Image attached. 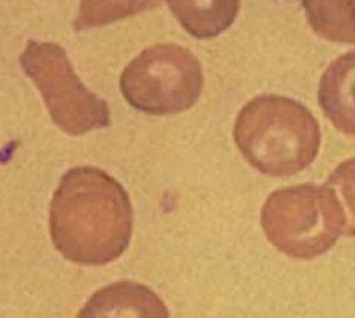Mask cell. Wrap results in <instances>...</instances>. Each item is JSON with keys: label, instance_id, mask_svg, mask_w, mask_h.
<instances>
[{"label": "cell", "instance_id": "6", "mask_svg": "<svg viewBox=\"0 0 355 318\" xmlns=\"http://www.w3.org/2000/svg\"><path fill=\"white\" fill-rule=\"evenodd\" d=\"M77 318H170V312L152 288L119 281L93 294Z\"/></svg>", "mask_w": 355, "mask_h": 318}, {"label": "cell", "instance_id": "7", "mask_svg": "<svg viewBox=\"0 0 355 318\" xmlns=\"http://www.w3.org/2000/svg\"><path fill=\"white\" fill-rule=\"evenodd\" d=\"M318 102L334 128L355 137V50L329 65L318 87Z\"/></svg>", "mask_w": 355, "mask_h": 318}, {"label": "cell", "instance_id": "11", "mask_svg": "<svg viewBox=\"0 0 355 318\" xmlns=\"http://www.w3.org/2000/svg\"><path fill=\"white\" fill-rule=\"evenodd\" d=\"M343 213V235L355 237V156L334 168L327 179Z\"/></svg>", "mask_w": 355, "mask_h": 318}, {"label": "cell", "instance_id": "5", "mask_svg": "<svg viewBox=\"0 0 355 318\" xmlns=\"http://www.w3.org/2000/svg\"><path fill=\"white\" fill-rule=\"evenodd\" d=\"M20 62L40 89L53 122L64 133L83 135L108 126L107 102L80 81L60 45L31 41Z\"/></svg>", "mask_w": 355, "mask_h": 318}, {"label": "cell", "instance_id": "9", "mask_svg": "<svg viewBox=\"0 0 355 318\" xmlns=\"http://www.w3.org/2000/svg\"><path fill=\"white\" fill-rule=\"evenodd\" d=\"M302 5L318 36L355 45V0H302Z\"/></svg>", "mask_w": 355, "mask_h": 318}, {"label": "cell", "instance_id": "4", "mask_svg": "<svg viewBox=\"0 0 355 318\" xmlns=\"http://www.w3.org/2000/svg\"><path fill=\"white\" fill-rule=\"evenodd\" d=\"M202 87L200 60L175 44L155 45L139 53L120 78L125 99L135 110L152 116L189 110L197 104Z\"/></svg>", "mask_w": 355, "mask_h": 318}, {"label": "cell", "instance_id": "1", "mask_svg": "<svg viewBox=\"0 0 355 318\" xmlns=\"http://www.w3.org/2000/svg\"><path fill=\"white\" fill-rule=\"evenodd\" d=\"M132 204L114 177L93 167L72 168L50 206L54 248L84 266L113 263L132 237Z\"/></svg>", "mask_w": 355, "mask_h": 318}, {"label": "cell", "instance_id": "3", "mask_svg": "<svg viewBox=\"0 0 355 318\" xmlns=\"http://www.w3.org/2000/svg\"><path fill=\"white\" fill-rule=\"evenodd\" d=\"M261 227L282 254L313 260L329 252L343 235V213L330 186L303 183L268 195Z\"/></svg>", "mask_w": 355, "mask_h": 318}, {"label": "cell", "instance_id": "2", "mask_svg": "<svg viewBox=\"0 0 355 318\" xmlns=\"http://www.w3.org/2000/svg\"><path fill=\"white\" fill-rule=\"evenodd\" d=\"M234 142L257 171L286 177L315 161L321 147V128L302 102L282 95H259L239 113Z\"/></svg>", "mask_w": 355, "mask_h": 318}, {"label": "cell", "instance_id": "8", "mask_svg": "<svg viewBox=\"0 0 355 318\" xmlns=\"http://www.w3.org/2000/svg\"><path fill=\"white\" fill-rule=\"evenodd\" d=\"M173 15L197 40L228 31L240 11V0H168Z\"/></svg>", "mask_w": 355, "mask_h": 318}, {"label": "cell", "instance_id": "10", "mask_svg": "<svg viewBox=\"0 0 355 318\" xmlns=\"http://www.w3.org/2000/svg\"><path fill=\"white\" fill-rule=\"evenodd\" d=\"M161 3L162 0H81L76 27L77 31H84L110 24L148 11Z\"/></svg>", "mask_w": 355, "mask_h": 318}]
</instances>
